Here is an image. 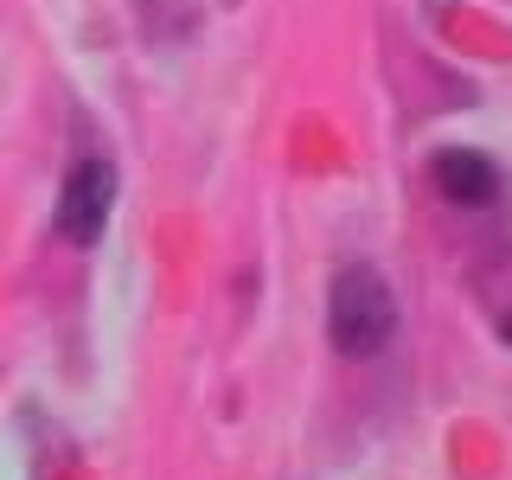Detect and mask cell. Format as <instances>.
<instances>
[{"label": "cell", "instance_id": "1", "mask_svg": "<svg viewBox=\"0 0 512 480\" xmlns=\"http://www.w3.org/2000/svg\"><path fill=\"white\" fill-rule=\"evenodd\" d=\"M397 327V301L391 288H384V276L372 263H352L333 276V295H327V340L346 352V359H372V352H384V340H391Z\"/></svg>", "mask_w": 512, "mask_h": 480}, {"label": "cell", "instance_id": "3", "mask_svg": "<svg viewBox=\"0 0 512 480\" xmlns=\"http://www.w3.org/2000/svg\"><path fill=\"white\" fill-rule=\"evenodd\" d=\"M429 180H436V192L448 205H468V212L500 199V167H493L487 154H474V148H442L429 160Z\"/></svg>", "mask_w": 512, "mask_h": 480}, {"label": "cell", "instance_id": "2", "mask_svg": "<svg viewBox=\"0 0 512 480\" xmlns=\"http://www.w3.org/2000/svg\"><path fill=\"white\" fill-rule=\"evenodd\" d=\"M109 205H116V167L103 154H84L58 186V212H52L58 237L64 244H96L109 224Z\"/></svg>", "mask_w": 512, "mask_h": 480}]
</instances>
